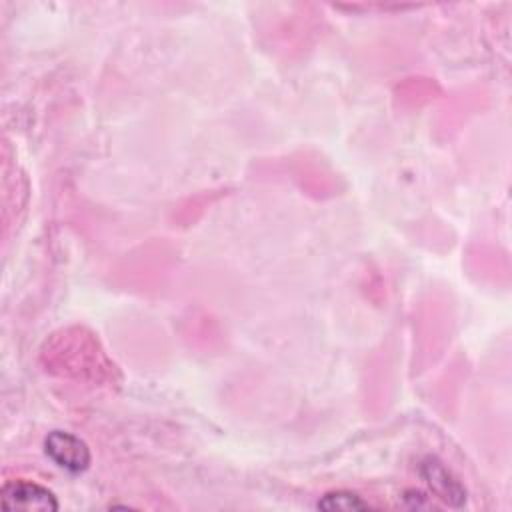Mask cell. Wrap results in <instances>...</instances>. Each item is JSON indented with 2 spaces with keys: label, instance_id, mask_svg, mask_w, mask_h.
I'll return each mask as SVG.
<instances>
[{
  "label": "cell",
  "instance_id": "1",
  "mask_svg": "<svg viewBox=\"0 0 512 512\" xmlns=\"http://www.w3.org/2000/svg\"><path fill=\"white\" fill-rule=\"evenodd\" d=\"M46 456L60 468L80 474L90 466V448L88 444L64 430H52L44 440Z\"/></svg>",
  "mask_w": 512,
  "mask_h": 512
},
{
  "label": "cell",
  "instance_id": "2",
  "mask_svg": "<svg viewBox=\"0 0 512 512\" xmlns=\"http://www.w3.org/2000/svg\"><path fill=\"white\" fill-rule=\"evenodd\" d=\"M0 502L4 510H58L60 504L56 496L34 482L26 480H12L6 482L0 490Z\"/></svg>",
  "mask_w": 512,
  "mask_h": 512
},
{
  "label": "cell",
  "instance_id": "3",
  "mask_svg": "<svg viewBox=\"0 0 512 512\" xmlns=\"http://www.w3.org/2000/svg\"><path fill=\"white\" fill-rule=\"evenodd\" d=\"M420 476L426 480L430 490L448 506L460 508L466 504V488L436 456H426L420 462Z\"/></svg>",
  "mask_w": 512,
  "mask_h": 512
},
{
  "label": "cell",
  "instance_id": "4",
  "mask_svg": "<svg viewBox=\"0 0 512 512\" xmlns=\"http://www.w3.org/2000/svg\"><path fill=\"white\" fill-rule=\"evenodd\" d=\"M320 510L326 512H334V510H344V512H354V510H368L370 506L354 492H346V490H338V492H328L324 494L318 504Z\"/></svg>",
  "mask_w": 512,
  "mask_h": 512
}]
</instances>
